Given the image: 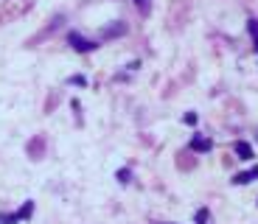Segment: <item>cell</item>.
Masks as SVG:
<instances>
[{"instance_id": "6da1fadb", "label": "cell", "mask_w": 258, "mask_h": 224, "mask_svg": "<svg viewBox=\"0 0 258 224\" xmlns=\"http://www.w3.org/2000/svg\"><path fill=\"white\" fill-rule=\"evenodd\" d=\"M68 42H71L76 51H82V53H90V51H96V48H98L96 42H90V39L82 37V34H71V37H68Z\"/></svg>"}, {"instance_id": "7a4b0ae2", "label": "cell", "mask_w": 258, "mask_h": 224, "mask_svg": "<svg viewBox=\"0 0 258 224\" xmlns=\"http://www.w3.org/2000/svg\"><path fill=\"white\" fill-rule=\"evenodd\" d=\"M31 210H34V202H26V205H23V210H20V213H14V216H3V221L17 224V221H23V218H28V216H31Z\"/></svg>"}, {"instance_id": "3957f363", "label": "cell", "mask_w": 258, "mask_h": 224, "mask_svg": "<svg viewBox=\"0 0 258 224\" xmlns=\"http://www.w3.org/2000/svg\"><path fill=\"white\" fill-rule=\"evenodd\" d=\"M252 179H258V166L250 168V171L236 174V177H233V182H236V185H247V182H252Z\"/></svg>"}, {"instance_id": "277c9868", "label": "cell", "mask_w": 258, "mask_h": 224, "mask_svg": "<svg viewBox=\"0 0 258 224\" xmlns=\"http://www.w3.org/2000/svg\"><path fill=\"white\" fill-rule=\"evenodd\" d=\"M236 154H239L241 160H252V146H250V143H244V140H239V143H236Z\"/></svg>"}, {"instance_id": "5b68a950", "label": "cell", "mask_w": 258, "mask_h": 224, "mask_svg": "<svg viewBox=\"0 0 258 224\" xmlns=\"http://www.w3.org/2000/svg\"><path fill=\"white\" fill-rule=\"evenodd\" d=\"M191 148L194 152H211V140H208V137H194Z\"/></svg>"}, {"instance_id": "8992f818", "label": "cell", "mask_w": 258, "mask_h": 224, "mask_svg": "<svg viewBox=\"0 0 258 224\" xmlns=\"http://www.w3.org/2000/svg\"><path fill=\"white\" fill-rule=\"evenodd\" d=\"M197 221H200V224H211V213H208V210H197Z\"/></svg>"}, {"instance_id": "52a82bcc", "label": "cell", "mask_w": 258, "mask_h": 224, "mask_svg": "<svg viewBox=\"0 0 258 224\" xmlns=\"http://www.w3.org/2000/svg\"><path fill=\"white\" fill-rule=\"evenodd\" d=\"M71 84H79V87H84V84H87V79H84V76H71Z\"/></svg>"}, {"instance_id": "ba28073f", "label": "cell", "mask_w": 258, "mask_h": 224, "mask_svg": "<svg viewBox=\"0 0 258 224\" xmlns=\"http://www.w3.org/2000/svg\"><path fill=\"white\" fill-rule=\"evenodd\" d=\"M123 31V26H115V28H110V31L104 34V37H115V34H121Z\"/></svg>"}, {"instance_id": "9c48e42d", "label": "cell", "mask_w": 258, "mask_h": 224, "mask_svg": "<svg viewBox=\"0 0 258 224\" xmlns=\"http://www.w3.org/2000/svg\"><path fill=\"white\" fill-rule=\"evenodd\" d=\"M118 179H121V182H129V171H118Z\"/></svg>"}, {"instance_id": "30bf717a", "label": "cell", "mask_w": 258, "mask_h": 224, "mask_svg": "<svg viewBox=\"0 0 258 224\" xmlns=\"http://www.w3.org/2000/svg\"><path fill=\"white\" fill-rule=\"evenodd\" d=\"M250 34H258V20H250Z\"/></svg>"}, {"instance_id": "8fae6325", "label": "cell", "mask_w": 258, "mask_h": 224, "mask_svg": "<svg viewBox=\"0 0 258 224\" xmlns=\"http://www.w3.org/2000/svg\"><path fill=\"white\" fill-rule=\"evenodd\" d=\"M255 53H258V34H255Z\"/></svg>"}, {"instance_id": "7c38bea8", "label": "cell", "mask_w": 258, "mask_h": 224, "mask_svg": "<svg viewBox=\"0 0 258 224\" xmlns=\"http://www.w3.org/2000/svg\"><path fill=\"white\" fill-rule=\"evenodd\" d=\"M138 3H143V0H138Z\"/></svg>"}]
</instances>
